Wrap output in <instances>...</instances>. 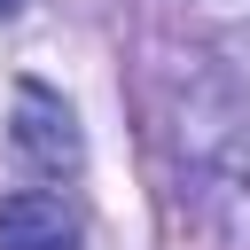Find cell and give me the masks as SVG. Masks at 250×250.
I'll return each instance as SVG.
<instances>
[{
  "label": "cell",
  "mask_w": 250,
  "mask_h": 250,
  "mask_svg": "<svg viewBox=\"0 0 250 250\" xmlns=\"http://www.w3.org/2000/svg\"><path fill=\"white\" fill-rule=\"evenodd\" d=\"M0 250H78V211L55 188L0 195Z\"/></svg>",
  "instance_id": "7a4b0ae2"
},
{
  "label": "cell",
  "mask_w": 250,
  "mask_h": 250,
  "mask_svg": "<svg viewBox=\"0 0 250 250\" xmlns=\"http://www.w3.org/2000/svg\"><path fill=\"white\" fill-rule=\"evenodd\" d=\"M8 141H16V156H23L31 172H47V180H62V172H78V164H86V141H78L70 102H62V94H47L39 78H23V86H16V125H8Z\"/></svg>",
  "instance_id": "6da1fadb"
}]
</instances>
